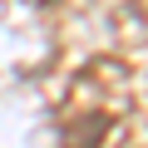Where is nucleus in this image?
I'll return each instance as SVG.
<instances>
[{"instance_id":"f257e3e1","label":"nucleus","mask_w":148,"mask_h":148,"mask_svg":"<svg viewBox=\"0 0 148 148\" xmlns=\"http://www.w3.org/2000/svg\"><path fill=\"white\" fill-rule=\"evenodd\" d=\"M138 5H143V10H148V0H138Z\"/></svg>"}]
</instances>
